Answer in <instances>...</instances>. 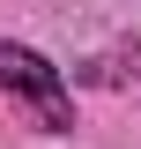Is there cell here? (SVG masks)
Returning a JSON list of instances; mask_svg holds the SVG:
<instances>
[{
	"instance_id": "obj_1",
	"label": "cell",
	"mask_w": 141,
	"mask_h": 149,
	"mask_svg": "<svg viewBox=\"0 0 141 149\" xmlns=\"http://www.w3.org/2000/svg\"><path fill=\"white\" fill-rule=\"evenodd\" d=\"M0 90L15 97V104H30L45 134H67V127H74V104H67L59 67H52L45 52H30V45H0Z\"/></svg>"
}]
</instances>
